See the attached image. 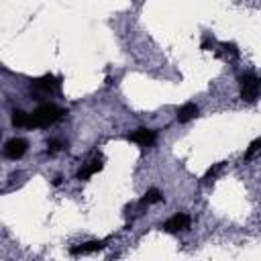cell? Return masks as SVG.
Instances as JSON below:
<instances>
[{
    "mask_svg": "<svg viewBox=\"0 0 261 261\" xmlns=\"http://www.w3.org/2000/svg\"><path fill=\"white\" fill-rule=\"evenodd\" d=\"M210 45V35H204V41H202V49H208Z\"/></svg>",
    "mask_w": 261,
    "mask_h": 261,
    "instance_id": "9a60e30c",
    "label": "cell"
},
{
    "mask_svg": "<svg viewBox=\"0 0 261 261\" xmlns=\"http://www.w3.org/2000/svg\"><path fill=\"white\" fill-rule=\"evenodd\" d=\"M66 114H68V110H63V108H59L55 104H41V106H37L29 114L27 128H45V126H51L57 120H61Z\"/></svg>",
    "mask_w": 261,
    "mask_h": 261,
    "instance_id": "6da1fadb",
    "label": "cell"
},
{
    "mask_svg": "<svg viewBox=\"0 0 261 261\" xmlns=\"http://www.w3.org/2000/svg\"><path fill=\"white\" fill-rule=\"evenodd\" d=\"M259 145H261V141H259V139H255V141L249 145V149H247V153H245V161H249V159L259 151Z\"/></svg>",
    "mask_w": 261,
    "mask_h": 261,
    "instance_id": "5bb4252c",
    "label": "cell"
},
{
    "mask_svg": "<svg viewBox=\"0 0 261 261\" xmlns=\"http://www.w3.org/2000/svg\"><path fill=\"white\" fill-rule=\"evenodd\" d=\"M128 141H133L141 147H151L155 141H157V130L153 128H137L135 133L128 135Z\"/></svg>",
    "mask_w": 261,
    "mask_h": 261,
    "instance_id": "5b68a950",
    "label": "cell"
},
{
    "mask_svg": "<svg viewBox=\"0 0 261 261\" xmlns=\"http://www.w3.org/2000/svg\"><path fill=\"white\" fill-rule=\"evenodd\" d=\"M0 139H3V133H0Z\"/></svg>",
    "mask_w": 261,
    "mask_h": 261,
    "instance_id": "2e32d148",
    "label": "cell"
},
{
    "mask_svg": "<svg viewBox=\"0 0 261 261\" xmlns=\"http://www.w3.org/2000/svg\"><path fill=\"white\" fill-rule=\"evenodd\" d=\"M106 247V241H88V243H82V245H76L70 249L72 255H88V253H96V251H102Z\"/></svg>",
    "mask_w": 261,
    "mask_h": 261,
    "instance_id": "52a82bcc",
    "label": "cell"
},
{
    "mask_svg": "<svg viewBox=\"0 0 261 261\" xmlns=\"http://www.w3.org/2000/svg\"><path fill=\"white\" fill-rule=\"evenodd\" d=\"M198 112H200V108H198L194 102H188V104H184V106L178 110V122L186 124V122H190L192 118H196Z\"/></svg>",
    "mask_w": 261,
    "mask_h": 261,
    "instance_id": "ba28073f",
    "label": "cell"
},
{
    "mask_svg": "<svg viewBox=\"0 0 261 261\" xmlns=\"http://www.w3.org/2000/svg\"><path fill=\"white\" fill-rule=\"evenodd\" d=\"M190 224H192L190 214H186V212H178V214H174L172 218H168V220L161 224V229H164L166 233H180V231H188V229H190Z\"/></svg>",
    "mask_w": 261,
    "mask_h": 261,
    "instance_id": "3957f363",
    "label": "cell"
},
{
    "mask_svg": "<svg viewBox=\"0 0 261 261\" xmlns=\"http://www.w3.org/2000/svg\"><path fill=\"white\" fill-rule=\"evenodd\" d=\"M11 122H13V126H17V128H27V124H29V112H25V110H15Z\"/></svg>",
    "mask_w": 261,
    "mask_h": 261,
    "instance_id": "30bf717a",
    "label": "cell"
},
{
    "mask_svg": "<svg viewBox=\"0 0 261 261\" xmlns=\"http://www.w3.org/2000/svg\"><path fill=\"white\" fill-rule=\"evenodd\" d=\"M259 96V78L255 74H245L241 78V98L247 102H255Z\"/></svg>",
    "mask_w": 261,
    "mask_h": 261,
    "instance_id": "7a4b0ae2",
    "label": "cell"
},
{
    "mask_svg": "<svg viewBox=\"0 0 261 261\" xmlns=\"http://www.w3.org/2000/svg\"><path fill=\"white\" fill-rule=\"evenodd\" d=\"M102 170V159H92V161H88L80 172H78V180H88V178H92L94 174H98Z\"/></svg>",
    "mask_w": 261,
    "mask_h": 261,
    "instance_id": "9c48e42d",
    "label": "cell"
},
{
    "mask_svg": "<svg viewBox=\"0 0 261 261\" xmlns=\"http://www.w3.org/2000/svg\"><path fill=\"white\" fill-rule=\"evenodd\" d=\"M161 200H164L161 192H159L157 188H151V190H147L145 196L141 198V204H143V206H149V204H157V202H161Z\"/></svg>",
    "mask_w": 261,
    "mask_h": 261,
    "instance_id": "8fae6325",
    "label": "cell"
},
{
    "mask_svg": "<svg viewBox=\"0 0 261 261\" xmlns=\"http://www.w3.org/2000/svg\"><path fill=\"white\" fill-rule=\"evenodd\" d=\"M27 141L25 139H11L7 145H5V149H3V155L7 157V159H13V161H17V159H21L25 153H27Z\"/></svg>",
    "mask_w": 261,
    "mask_h": 261,
    "instance_id": "277c9868",
    "label": "cell"
},
{
    "mask_svg": "<svg viewBox=\"0 0 261 261\" xmlns=\"http://www.w3.org/2000/svg\"><path fill=\"white\" fill-rule=\"evenodd\" d=\"M68 147V143L59 141V139H51L47 141V153H57V151H63Z\"/></svg>",
    "mask_w": 261,
    "mask_h": 261,
    "instance_id": "7c38bea8",
    "label": "cell"
},
{
    "mask_svg": "<svg viewBox=\"0 0 261 261\" xmlns=\"http://www.w3.org/2000/svg\"><path fill=\"white\" fill-rule=\"evenodd\" d=\"M31 84H33V88H37L41 92H57L61 88V78H55V76L47 74L39 80H31Z\"/></svg>",
    "mask_w": 261,
    "mask_h": 261,
    "instance_id": "8992f818",
    "label": "cell"
},
{
    "mask_svg": "<svg viewBox=\"0 0 261 261\" xmlns=\"http://www.w3.org/2000/svg\"><path fill=\"white\" fill-rule=\"evenodd\" d=\"M220 170H222V161H220V164H214L212 168H208V172L204 174V178H202V180H204V182H210V180H214V178L220 174Z\"/></svg>",
    "mask_w": 261,
    "mask_h": 261,
    "instance_id": "4fadbf2b",
    "label": "cell"
}]
</instances>
